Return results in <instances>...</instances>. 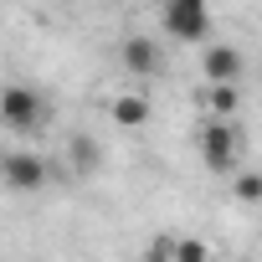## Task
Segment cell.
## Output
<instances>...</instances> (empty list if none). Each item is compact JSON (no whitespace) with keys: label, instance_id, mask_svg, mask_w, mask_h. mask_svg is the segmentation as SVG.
Here are the masks:
<instances>
[{"label":"cell","instance_id":"obj_1","mask_svg":"<svg viewBox=\"0 0 262 262\" xmlns=\"http://www.w3.org/2000/svg\"><path fill=\"white\" fill-rule=\"evenodd\" d=\"M242 144H247V139H242L236 118H206V123H201V134H195V149H201L206 170H216V175H236Z\"/></svg>","mask_w":262,"mask_h":262},{"label":"cell","instance_id":"obj_2","mask_svg":"<svg viewBox=\"0 0 262 262\" xmlns=\"http://www.w3.org/2000/svg\"><path fill=\"white\" fill-rule=\"evenodd\" d=\"M0 123H6L11 134H36L47 123V98L36 88H26V82L0 88Z\"/></svg>","mask_w":262,"mask_h":262},{"label":"cell","instance_id":"obj_3","mask_svg":"<svg viewBox=\"0 0 262 262\" xmlns=\"http://www.w3.org/2000/svg\"><path fill=\"white\" fill-rule=\"evenodd\" d=\"M160 26L170 41H206L211 36V0H160Z\"/></svg>","mask_w":262,"mask_h":262},{"label":"cell","instance_id":"obj_4","mask_svg":"<svg viewBox=\"0 0 262 262\" xmlns=\"http://www.w3.org/2000/svg\"><path fill=\"white\" fill-rule=\"evenodd\" d=\"M0 185H6L11 195H36V190H47V160H41L36 149L0 155Z\"/></svg>","mask_w":262,"mask_h":262},{"label":"cell","instance_id":"obj_5","mask_svg":"<svg viewBox=\"0 0 262 262\" xmlns=\"http://www.w3.org/2000/svg\"><path fill=\"white\" fill-rule=\"evenodd\" d=\"M118 67L128 72V77H160L165 72V47L155 41V36H123V47H118Z\"/></svg>","mask_w":262,"mask_h":262},{"label":"cell","instance_id":"obj_6","mask_svg":"<svg viewBox=\"0 0 262 262\" xmlns=\"http://www.w3.org/2000/svg\"><path fill=\"white\" fill-rule=\"evenodd\" d=\"M201 72H206V82H231V88H242L247 57H242L236 47L216 41V47H206V52H201Z\"/></svg>","mask_w":262,"mask_h":262},{"label":"cell","instance_id":"obj_7","mask_svg":"<svg viewBox=\"0 0 262 262\" xmlns=\"http://www.w3.org/2000/svg\"><path fill=\"white\" fill-rule=\"evenodd\" d=\"M201 108H206V118H236V108H242V88H231V82H206Z\"/></svg>","mask_w":262,"mask_h":262},{"label":"cell","instance_id":"obj_8","mask_svg":"<svg viewBox=\"0 0 262 262\" xmlns=\"http://www.w3.org/2000/svg\"><path fill=\"white\" fill-rule=\"evenodd\" d=\"M149 113H155V103H149L144 93H118V98H113V123H118V128H144Z\"/></svg>","mask_w":262,"mask_h":262},{"label":"cell","instance_id":"obj_9","mask_svg":"<svg viewBox=\"0 0 262 262\" xmlns=\"http://www.w3.org/2000/svg\"><path fill=\"white\" fill-rule=\"evenodd\" d=\"M231 190L242 206H262V170H236L231 175Z\"/></svg>","mask_w":262,"mask_h":262},{"label":"cell","instance_id":"obj_10","mask_svg":"<svg viewBox=\"0 0 262 262\" xmlns=\"http://www.w3.org/2000/svg\"><path fill=\"white\" fill-rule=\"evenodd\" d=\"M170 262H211V247L201 242V236H180L175 231V257Z\"/></svg>","mask_w":262,"mask_h":262},{"label":"cell","instance_id":"obj_11","mask_svg":"<svg viewBox=\"0 0 262 262\" xmlns=\"http://www.w3.org/2000/svg\"><path fill=\"white\" fill-rule=\"evenodd\" d=\"M72 160H77V170H82V175H93V170H98V160H103V155H98V139L77 134V139H72Z\"/></svg>","mask_w":262,"mask_h":262},{"label":"cell","instance_id":"obj_12","mask_svg":"<svg viewBox=\"0 0 262 262\" xmlns=\"http://www.w3.org/2000/svg\"><path fill=\"white\" fill-rule=\"evenodd\" d=\"M175 257V231H155L144 247V262H170Z\"/></svg>","mask_w":262,"mask_h":262},{"label":"cell","instance_id":"obj_13","mask_svg":"<svg viewBox=\"0 0 262 262\" xmlns=\"http://www.w3.org/2000/svg\"><path fill=\"white\" fill-rule=\"evenodd\" d=\"M257 72H262V62H257Z\"/></svg>","mask_w":262,"mask_h":262}]
</instances>
